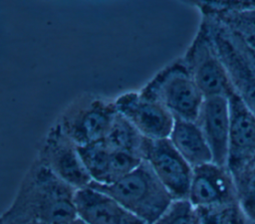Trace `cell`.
<instances>
[{
    "label": "cell",
    "instance_id": "6da1fadb",
    "mask_svg": "<svg viewBox=\"0 0 255 224\" xmlns=\"http://www.w3.org/2000/svg\"><path fill=\"white\" fill-rule=\"evenodd\" d=\"M76 191L35 157L0 223L71 224L78 218Z\"/></svg>",
    "mask_w": 255,
    "mask_h": 224
},
{
    "label": "cell",
    "instance_id": "7a4b0ae2",
    "mask_svg": "<svg viewBox=\"0 0 255 224\" xmlns=\"http://www.w3.org/2000/svg\"><path fill=\"white\" fill-rule=\"evenodd\" d=\"M90 186L113 197L145 224H154L174 200L144 160L113 184L92 182Z\"/></svg>",
    "mask_w": 255,
    "mask_h": 224
},
{
    "label": "cell",
    "instance_id": "3957f363",
    "mask_svg": "<svg viewBox=\"0 0 255 224\" xmlns=\"http://www.w3.org/2000/svg\"><path fill=\"white\" fill-rule=\"evenodd\" d=\"M235 94L255 113V51L248 39L212 15H201Z\"/></svg>",
    "mask_w": 255,
    "mask_h": 224
},
{
    "label": "cell",
    "instance_id": "277c9868",
    "mask_svg": "<svg viewBox=\"0 0 255 224\" xmlns=\"http://www.w3.org/2000/svg\"><path fill=\"white\" fill-rule=\"evenodd\" d=\"M140 92L161 104L174 119L180 120L196 121L204 101L182 57L156 73Z\"/></svg>",
    "mask_w": 255,
    "mask_h": 224
},
{
    "label": "cell",
    "instance_id": "5b68a950",
    "mask_svg": "<svg viewBox=\"0 0 255 224\" xmlns=\"http://www.w3.org/2000/svg\"><path fill=\"white\" fill-rule=\"evenodd\" d=\"M118 113L115 101L96 95L77 97L60 114L56 123L79 147L102 140Z\"/></svg>",
    "mask_w": 255,
    "mask_h": 224
},
{
    "label": "cell",
    "instance_id": "8992f818",
    "mask_svg": "<svg viewBox=\"0 0 255 224\" xmlns=\"http://www.w3.org/2000/svg\"><path fill=\"white\" fill-rule=\"evenodd\" d=\"M182 60L204 98H228L235 93L203 21H200L198 30Z\"/></svg>",
    "mask_w": 255,
    "mask_h": 224
},
{
    "label": "cell",
    "instance_id": "52a82bcc",
    "mask_svg": "<svg viewBox=\"0 0 255 224\" xmlns=\"http://www.w3.org/2000/svg\"><path fill=\"white\" fill-rule=\"evenodd\" d=\"M35 157L76 190L86 188L93 182L80 156L78 146L56 122L42 139Z\"/></svg>",
    "mask_w": 255,
    "mask_h": 224
},
{
    "label": "cell",
    "instance_id": "ba28073f",
    "mask_svg": "<svg viewBox=\"0 0 255 224\" xmlns=\"http://www.w3.org/2000/svg\"><path fill=\"white\" fill-rule=\"evenodd\" d=\"M141 157L148 163L174 200L187 199L193 168L168 138L149 139L144 137Z\"/></svg>",
    "mask_w": 255,
    "mask_h": 224
},
{
    "label": "cell",
    "instance_id": "9c48e42d",
    "mask_svg": "<svg viewBox=\"0 0 255 224\" xmlns=\"http://www.w3.org/2000/svg\"><path fill=\"white\" fill-rule=\"evenodd\" d=\"M117 111L149 139L168 138L174 118L157 101L139 92H128L115 100Z\"/></svg>",
    "mask_w": 255,
    "mask_h": 224
},
{
    "label": "cell",
    "instance_id": "30bf717a",
    "mask_svg": "<svg viewBox=\"0 0 255 224\" xmlns=\"http://www.w3.org/2000/svg\"><path fill=\"white\" fill-rule=\"evenodd\" d=\"M187 199L196 208L238 202L232 173L213 161L193 167Z\"/></svg>",
    "mask_w": 255,
    "mask_h": 224
},
{
    "label": "cell",
    "instance_id": "8fae6325",
    "mask_svg": "<svg viewBox=\"0 0 255 224\" xmlns=\"http://www.w3.org/2000/svg\"><path fill=\"white\" fill-rule=\"evenodd\" d=\"M228 101L230 127L226 166L234 175L255 160V113L235 93Z\"/></svg>",
    "mask_w": 255,
    "mask_h": 224
},
{
    "label": "cell",
    "instance_id": "7c38bea8",
    "mask_svg": "<svg viewBox=\"0 0 255 224\" xmlns=\"http://www.w3.org/2000/svg\"><path fill=\"white\" fill-rule=\"evenodd\" d=\"M78 150L93 182L102 185L117 182L142 161L134 154L111 149L103 139L86 146H78Z\"/></svg>",
    "mask_w": 255,
    "mask_h": 224
},
{
    "label": "cell",
    "instance_id": "4fadbf2b",
    "mask_svg": "<svg viewBox=\"0 0 255 224\" xmlns=\"http://www.w3.org/2000/svg\"><path fill=\"white\" fill-rule=\"evenodd\" d=\"M196 123L208 143L213 162L226 166L230 127L228 98H204Z\"/></svg>",
    "mask_w": 255,
    "mask_h": 224
},
{
    "label": "cell",
    "instance_id": "5bb4252c",
    "mask_svg": "<svg viewBox=\"0 0 255 224\" xmlns=\"http://www.w3.org/2000/svg\"><path fill=\"white\" fill-rule=\"evenodd\" d=\"M77 216L86 224H145L110 195L88 186L76 191Z\"/></svg>",
    "mask_w": 255,
    "mask_h": 224
},
{
    "label": "cell",
    "instance_id": "9a60e30c",
    "mask_svg": "<svg viewBox=\"0 0 255 224\" xmlns=\"http://www.w3.org/2000/svg\"><path fill=\"white\" fill-rule=\"evenodd\" d=\"M201 15H212L239 32L255 40V1H197Z\"/></svg>",
    "mask_w": 255,
    "mask_h": 224
},
{
    "label": "cell",
    "instance_id": "2e32d148",
    "mask_svg": "<svg viewBox=\"0 0 255 224\" xmlns=\"http://www.w3.org/2000/svg\"><path fill=\"white\" fill-rule=\"evenodd\" d=\"M168 139L192 168L213 161L208 143L196 121L174 119Z\"/></svg>",
    "mask_w": 255,
    "mask_h": 224
},
{
    "label": "cell",
    "instance_id": "e0dca14e",
    "mask_svg": "<svg viewBox=\"0 0 255 224\" xmlns=\"http://www.w3.org/2000/svg\"><path fill=\"white\" fill-rule=\"evenodd\" d=\"M144 136L122 114L117 113L103 141L114 150H120L141 157Z\"/></svg>",
    "mask_w": 255,
    "mask_h": 224
},
{
    "label": "cell",
    "instance_id": "ac0fdd59",
    "mask_svg": "<svg viewBox=\"0 0 255 224\" xmlns=\"http://www.w3.org/2000/svg\"><path fill=\"white\" fill-rule=\"evenodd\" d=\"M233 177L238 203L247 219L255 222V160Z\"/></svg>",
    "mask_w": 255,
    "mask_h": 224
},
{
    "label": "cell",
    "instance_id": "d6986e66",
    "mask_svg": "<svg viewBox=\"0 0 255 224\" xmlns=\"http://www.w3.org/2000/svg\"><path fill=\"white\" fill-rule=\"evenodd\" d=\"M196 210L199 224H247V217L238 202L201 207Z\"/></svg>",
    "mask_w": 255,
    "mask_h": 224
},
{
    "label": "cell",
    "instance_id": "ffe728a7",
    "mask_svg": "<svg viewBox=\"0 0 255 224\" xmlns=\"http://www.w3.org/2000/svg\"><path fill=\"white\" fill-rule=\"evenodd\" d=\"M154 224H199V218L188 199H175Z\"/></svg>",
    "mask_w": 255,
    "mask_h": 224
},
{
    "label": "cell",
    "instance_id": "44dd1931",
    "mask_svg": "<svg viewBox=\"0 0 255 224\" xmlns=\"http://www.w3.org/2000/svg\"><path fill=\"white\" fill-rule=\"evenodd\" d=\"M71 224H86L84 221H82L81 219H79V218H77L75 221H73Z\"/></svg>",
    "mask_w": 255,
    "mask_h": 224
},
{
    "label": "cell",
    "instance_id": "7402d4cb",
    "mask_svg": "<svg viewBox=\"0 0 255 224\" xmlns=\"http://www.w3.org/2000/svg\"><path fill=\"white\" fill-rule=\"evenodd\" d=\"M248 39V41L250 42V44H251V46H252V48L254 49V51H255V40H253V39H250V38H247Z\"/></svg>",
    "mask_w": 255,
    "mask_h": 224
}]
</instances>
